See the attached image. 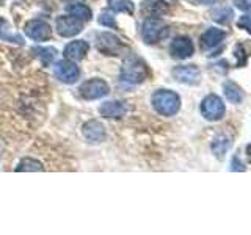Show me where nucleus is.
Segmentation results:
<instances>
[{"label": "nucleus", "instance_id": "obj_1", "mask_svg": "<svg viewBox=\"0 0 251 235\" xmlns=\"http://www.w3.org/2000/svg\"><path fill=\"white\" fill-rule=\"evenodd\" d=\"M146 77H148V66L143 60L137 57H129L124 60L120 72V80L123 83L140 85L141 82L146 80Z\"/></svg>", "mask_w": 251, "mask_h": 235}, {"label": "nucleus", "instance_id": "obj_2", "mask_svg": "<svg viewBox=\"0 0 251 235\" xmlns=\"http://www.w3.org/2000/svg\"><path fill=\"white\" fill-rule=\"evenodd\" d=\"M151 102L155 112L162 116H175L180 108V97L170 90H157L152 94Z\"/></svg>", "mask_w": 251, "mask_h": 235}, {"label": "nucleus", "instance_id": "obj_3", "mask_svg": "<svg viewBox=\"0 0 251 235\" xmlns=\"http://www.w3.org/2000/svg\"><path fill=\"white\" fill-rule=\"evenodd\" d=\"M96 49L104 55H112L118 57L126 49V46L116 35L110 33V31H102L96 36Z\"/></svg>", "mask_w": 251, "mask_h": 235}, {"label": "nucleus", "instance_id": "obj_4", "mask_svg": "<svg viewBox=\"0 0 251 235\" xmlns=\"http://www.w3.org/2000/svg\"><path fill=\"white\" fill-rule=\"evenodd\" d=\"M167 31H168L167 25L159 18H148L143 22V25H141V36H143L146 44H154L157 41H160L167 35Z\"/></svg>", "mask_w": 251, "mask_h": 235}, {"label": "nucleus", "instance_id": "obj_5", "mask_svg": "<svg viewBox=\"0 0 251 235\" xmlns=\"http://www.w3.org/2000/svg\"><path fill=\"white\" fill-rule=\"evenodd\" d=\"M78 91H80V96L85 100H96L107 96L110 93V86L102 78H90V80H85L80 85Z\"/></svg>", "mask_w": 251, "mask_h": 235}, {"label": "nucleus", "instance_id": "obj_6", "mask_svg": "<svg viewBox=\"0 0 251 235\" xmlns=\"http://www.w3.org/2000/svg\"><path fill=\"white\" fill-rule=\"evenodd\" d=\"M53 74L58 78L61 83L73 85L80 78V69L71 60H61L57 61L53 66Z\"/></svg>", "mask_w": 251, "mask_h": 235}, {"label": "nucleus", "instance_id": "obj_7", "mask_svg": "<svg viewBox=\"0 0 251 235\" xmlns=\"http://www.w3.org/2000/svg\"><path fill=\"white\" fill-rule=\"evenodd\" d=\"M225 104L215 94H209L207 97H204L201 102V115L206 118L207 121H218L225 116Z\"/></svg>", "mask_w": 251, "mask_h": 235}, {"label": "nucleus", "instance_id": "obj_8", "mask_svg": "<svg viewBox=\"0 0 251 235\" xmlns=\"http://www.w3.org/2000/svg\"><path fill=\"white\" fill-rule=\"evenodd\" d=\"M25 35L33 39V41H46V39H49L50 35H52V28L50 25L47 24L46 21H41V19H31L25 24Z\"/></svg>", "mask_w": 251, "mask_h": 235}, {"label": "nucleus", "instance_id": "obj_9", "mask_svg": "<svg viewBox=\"0 0 251 235\" xmlns=\"http://www.w3.org/2000/svg\"><path fill=\"white\" fill-rule=\"evenodd\" d=\"M82 135L90 144H100L107 138L105 127L96 119H90L82 125Z\"/></svg>", "mask_w": 251, "mask_h": 235}, {"label": "nucleus", "instance_id": "obj_10", "mask_svg": "<svg viewBox=\"0 0 251 235\" xmlns=\"http://www.w3.org/2000/svg\"><path fill=\"white\" fill-rule=\"evenodd\" d=\"M82 30H83V22L73 18V16L66 14V16H60L57 19V31L63 38H73L80 33Z\"/></svg>", "mask_w": 251, "mask_h": 235}, {"label": "nucleus", "instance_id": "obj_11", "mask_svg": "<svg viewBox=\"0 0 251 235\" xmlns=\"http://www.w3.org/2000/svg\"><path fill=\"white\" fill-rule=\"evenodd\" d=\"M193 52H195V47H193V43L190 41V38L177 36L173 39L170 44V53H171V57L176 60L190 58Z\"/></svg>", "mask_w": 251, "mask_h": 235}, {"label": "nucleus", "instance_id": "obj_12", "mask_svg": "<svg viewBox=\"0 0 251 235\" xmlns=\"http://www.w3.org/2000/svg\"><path fill=\"white\" fill-rule=\"evenodd\" d=\"M173 77L185 85H198L201 80V70L195 65H184L173 69Z\"/></svg>", "mask_w": 251, "mask_h": 235}, {"label": "nucleus", "instance_id": "obj_13", "mask_svg": "<svg viewBox=\"0 0 251 235\" xmlns=\"http://www.w3.org/2000/svg\"><path fill=\"white\" fill-rule=\"evenodd\" d=\"M99 113L100 116L107 118V119H121V118H124L126 113H127V107H126L124 102L108 100L99 107Z\"/></svg>", "mask_w": 251, "mask_h": 235}, {"label": "nucleus", "instance_id": "obj_14", "mask_svg": "<svg viewBox=\"0 0 251 235\" xmlns=\"http://www.w3.org/2000/svg\"><path fill=\"white\" fill-rule=\"evenodd\" d=\"M90 50V46L83 39H75V41L66 44L65 50H63V55H65L66 60L71 61H80L86 57V53Z\"/></svg>", "mask_w": 251, "mask_h": 235}, {"label": "nucleus", "instance_id": "obj_15", "mask_svg": "<svg viewBox=\"0 0 251 235\" xmlns=\"http://www.w3.org/2000/svg\"><path fill=\"white\" fill-rule=\"evenodd\" d=\"M226 38V31L220 28H209L206 30L200 38V46L202 50L214 49V47L222 44V41Z\"/></svg>", "mask_w": 251, "mask_h": 235}, {"label": "nucleus", "instance_id": "obj_16", "mask_svg": "<svg viewBox=\"0 0 251 235\" xmlns=\"http://www.w3.org/2000/svg\"><path fill=\"white\" fill-rule=\"evenodd\" d=\"M141 11L149 18H159L170 11V6L165 0H145L141 3Z\"/></svg>", "mask_w": 251, "mask_h": 235}, {"label": "nucleus", "instance_id": "obj_17", "mask_svg": "<svg viewBox=\"0 0 251 235\" xmlns=\"http://www.w3.org/2000/svg\"><path fill=\"white\" fill-rule=\"evenodd\" d=\"M0 39H2V41H6V43L24 46V38L21 36V33H16L11 27V24L5 18H0Z\"/></svg>", "mask_w": 251, "mask_h": 235}, {"label": "nucleus", "instance_id": "obj_18", "mask_svg": "<svg viewBox=\"0 0 251 235\" xmlns=\"http://www.w3.org/2000/svg\"><path fill=\"white\" fill-rule=\"evenodd\" d=\"M66 11H68L69 16H73V18L82 21V22H86V21H90L93 18V13H91L90 8L86 5H83V3H80V2L68 5Z\"/></svg>", "mask_w": 251, "mask_h": 235}, {"label": "nucleus", "instance_id": "obj_19", "mask_svg": "<svg viewBox=\"0 0 251 235\" xmlns=\"http://www.w3.org/2000/svg\"><path fill=\"white\" fill-rule=\"evenodd\" d=\"M223 93L226 99L231 102V104H240L243 100V91L240 90L239 85H235L231 80H226L223 85Z\"/></svg>", "mask_w": 251, "mask_h": 235}, {"label": "nucleus", "instance_id": "obj_20", "mask_svg": "<svg viewBox=\"0 0 251 235\" xmlns=\"http://www.w3.org/2000/svg\"><path fill=\"white\" fill-rule=\"evenodd\" d=\"M231 147V141L229 138H227L226 135H220L214 140V143H212V151H214V154L218 157L220 160L223 159L225 154L229 151Z\"/></svg>", "mask_w": 251, "mask_h": 235}, {"label": "nucleus", "instance_id": "obj_21", "mask_svg": "<svg viewBox=\"0 0 251 235\" xmlns=\"http://www.w3.org/2000/svg\"><path fill=\"white\" fill-rule=\"evenodd\" d=\"M108 8L113 13H126L132 16L135 11V6L130 0H108Z\"/></svg>", "mask_w": 251, "mask_h": 235}, {"label": "nucleus", "instance_id": "obj_22", "mask_svg": "<svg viewBox=\"0 0 251 235\" xmlns=\"http://www.w3.org/2000/svg\"><path fill=\"white\" fill-rule=\"evenodd\" d=\"M210 18L218 24H229L234 18V11L229 6H220L210 13Z\"/></svg>", "mask_w": 251, "mask_h": 235}, {"label": "nucleus", "instance_id": "obj_23", "mask_svg": "<svg viewBox=\"0 0 251 235\" xmlns=\"http://www.w3.org/2000/svg\"><path fill=\"white\" fill-rule=\"evenodd\" d=\"M31 52H33L44 65H50V63L55 60V57H57V50H55L53 47H38L36 46L31 49Z\"/></svg>", "mask_w": 251, "mask_h": 235}, {"label": "nucleus", "instance_id": "obj_24", "mask_svg": "<svg viewBox=\"0 0 251 235\" xmlns=\"http://www.w3.org/2000/svg\"><path fill=\"white\" fill-rule=\"evenodd\" d=\"M16 171H44V166L41 162H38L35 159H30V157H25L22 159L18 164Z\"/></svg>", "mask_w": 251, "mask_h": 235}, {"label": "nucleus", "instance_id": "obj_25", "mask_svg": "<svg viewBox=\"0 0 251 235\" xmlns=\"http://www.w3.org/2000/svg\"><path fill=\"white\" fill-rule=\"evenodd\" d=\"M99 24L104 27H108V28H118V24L115 21V16L113 14H107V13H102L99 16Z\"/></svg>", "mask_w": 251, "mask_h": 235}, {"label": "nucleus", "instance_id": "obj_26", "mask_svg": "<svg viewBox=\"0 0 251 235\" xmlns=\"http://www.w3.org/2000/svg\"><path fill=\"white\" fill-rule=\"evenodd\" d=\"M234 55L237 57V65L239 66H243L247 63V53L243 52V46H235V49H234Z\"/></svg>", "mask_w": 251, "mask_h": 235}, {"label": "nucleus", "instance_id": "obj_27", "mask_svg": "<svg viewBox=\"0 0 251 235\" xmlns=\"http://www.w3.org/2000/svg\"><path fill=\"white\" fill-rule=\"evenodd\" d=\"M237 25L240 28H245L248 33H251V18H250V16H242V18L239 19V22H237Z\"/></svg>", "mask_w": 251, "mask_h": 235}, {"label": "nucleus", "instance_id": "obj_28", "mask_svg": "<svg viewBox=\"0 0 251 235\" xmlns=\"http://www.w3.org/2000/svg\"><path fill=\"white\" fill-rule=\"evenodd\" d=\"M235 5L243 11H251V3L247 2V0H235Z\"/></svg>", "mask_w": 251, "mask_h": 235}, {"label": "nucleus", "instance_id": "obj_29", "mask_svg": "<svg viewBox=\"0 0 251 235\" xmlns=\"http://www.w3.org/2000/svg\"><path fill=\"white\" fill-rule=\"evenodd\" d=\"M231 169H232V171H245V168H243V164L240 163V160L237 162V157H234V159H232Z\"/></svg>", "mask_w": 251, "mask_h": 235}, {"label": "nucleus", "instance_id": "obj_30", "mask_svg": "<svg viewBox=\"0 0 251 235\" xmlns=\"http://www.w3.org/2000/svg\"><path fill=\"white\" fill-rule=\"evenodd\" d=\"M196 2H200L202 5H214L217 0H196Z\"/></svg>", "mask_w": 251, "mask_h": 235}, {"label": "nucleus", "instance_id": "obj_31", "mask_svg": "<svg viewBox=\"0 0 251 235\" xmlns=\"http://www.w3.org/2000/svg\"><path fill=\"white\" fill-rule=\"evenodd\" d=\"M247 154H248V160L251 162V144H250V146L247 147Z\"/></svg>", "mask_w": 251, "mask_h": 235}, {"label": "nucleus", "instance_id": "obj_32", "mask_svg": "<svg viewBox=\"0 0 251 235\" xmlns=\"http://www.w3.org/2000/svg\"><path fill=\"white\" fill-rule=\"evenodd\" d=\"M63 2H66V3H75V2H78V0H63Z\"/></svg>", "mask_w": 251, "mask_h": 235}]
</instances>
